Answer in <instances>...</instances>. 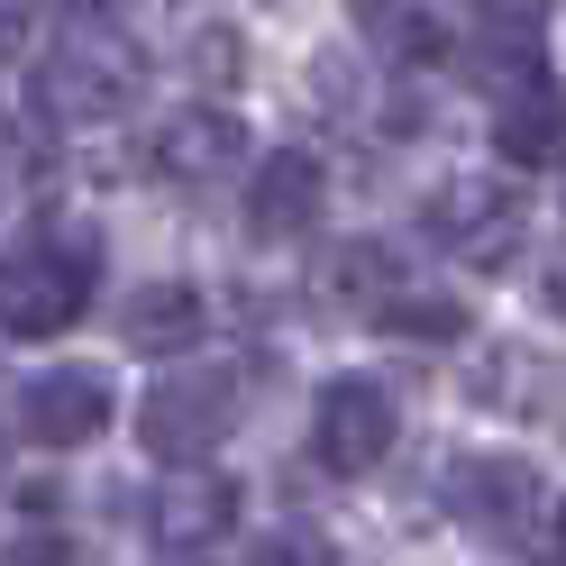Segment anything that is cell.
Masks as SVG:
<instances>
[{
    "instance_id": "cell-1",
    "label": "cell",
    "mask_w": 566,
    "mask_h": 566,
    "mask_svg": "<svg viewBox=\"0 0 566 566\" xmlns=\"http://www.w3.org/2000/svg\"><path fill=\"white\" fill-rule=\"evenodd\" d=\"M92 274H101L92 220L28 229L10 256H0V329H10V338H64L83 321V302H92Z\"/></svg>"
},
{
    "instance_id": "cell-2",
    "label": "cell",
    "mask_w": 566,
    "mask_h": 566,
    "mask_svg": "<svg viewBox=\"0 0 566 566\" xmlns=\"http://www.w3.org/2000/svg\"><path fill=\"white\" fill-rule=\"evenodd\" d=\"M137 83H147V64L128 38H64L46 46V64H28V111L46 128H101L137 101Z\"/></svg>"
},
{
    "instance_id": "cell-3",
    "label": "cell",
    "mask_w": 566,
    "mask_h": 566,
    "mask_svg": "<svg viewBox=\"0 0 566 566\" xmlns=\"http://www.w3.org/2000/svg\"><path fill=\"white\" fill-rule=\"evenodd\" d=\"M238 430V375L229 366H192V375H165L147 402H137V439L165 467H201L210 448Z\"/></svg>"
},
{
    "instance_id": "cell-4",
    "label": "cell",
    "mask_w": 566,
    "mask_h": 566,
    "mask_svg": "<svg viewBox=\"0 0 566 566\" xmlns=\"http://www.w3.org/2000/svg\"><path fill=\"white\" fill-rule=\"evenodd\" d=\"M448 503H457L467 530H484V539L530 548V539L548 530V475L530 467V457H512V448H484V457H457Z\"/></svg>"
},
{
    "instance_id": "cell-5",
    "label": "cell",
    "mask_w": 566,
    "mask_h": 566,
    "mask_svg": "<svg viewBox=\"0 0 566 566\" xmlns=\"http://www.w3.org/2000/svg\"><path fill=\"white\" fill-rule=\"evenodd\" d=\"M394 439H402V411L375 375H329L321 384V402H311V457L329 475H375L394 457Z\"/></svg>"
},
{
    "instance_id": "cell-6",
    "label": "cell",
    "mask_w": 566,
    "mask_h": 566,
    "mask_svg": "<svg viewBox=\"0 0 566 566\" xmlns=\"http://www.w3.org/2000/svg\"><path fill=\"white\" fill-rule=\"evenodd\" d=\"M430 229L457 238V256L493 274V265H512L521 238H530V192H512V184H448L430 201Z\"/></svg>"
},
{
    "instance_id": "cell-7",
    "label": "cell",
    "mask_w": 566,
    "mask_h": 566,
    "mask_svg": "<svg viewBox=\"0 0 566 566\" xmlns=\"http://www.w3.org/2000/svg\"><path fill=\"white\" fill-rule=\"evenodd\" d=\"M111 411H119V394H111L101 366H46L19 394V430L38 448H92L101 430H111Z\"/></svg>"
},
{
    "instance_id": "cell-8",
    "label": "cell",
    "mask_w": 566,
    "mask_h": 566,
    "mask_svg": "<svg viewBox=\"0 0 566 566\" xmlns=\"http://www.w3.org/2000/svg\"><path fill=\"white\" fill-rule=\"evenodd\" d=\"M321 192H329V174L311 147H274L256 174H247V229L256 238H302L311 220H321Z\"/></svg>"
},
{
    "instance_id": "cell-9",
    "label": "cell",
    "mask_w": 566,
    "mask_h": 566,
    "mask_svg": "<svg viewBox=\"0 0 566 566\" xmlns=\"http://www.w3.org/2000/svg\"><path fill=\"white\" fill-rule=\"evenodd\" d=\"M238 165H247V128L220 101H192V111H174L156 128V174H174V184H220Z\"/></svg>"
},
{
    "instance_id": "cell-10",
    "label": "cell",
    "mask_w": 566,
    "mask_h": 566,
    "mask_svg": "<svg viewBox=\"0 0 566 566\" xmlns=\"http://www.w3.org/2000/svg\"><path fill=\"white\" fill-rule=\"evenodd\" d=\"M493 147H503L512 165H548V156H566V92L539 74V64L503 83V119H493Z\"/></svg>"
},
{
    "instance_id": "cell-11",
    "label": "cell",
    "mask_w": 566,
    "mask_h": 566,
    "mask_svg": "<svg viewBox=\"0 0 566 566\" xmlns=\"http://www.w3.org/2000/svg\"><path fill=\"white\" fill-rule=\"evenodd\" d=\"M192 338H201V293L192 283H137L119 302V347H137V357H184Z\"/></svg>"
},
{
    "instance_id": "cell-12",
    "label": "cell",
    "mask_w": 566,
    "mask_h": 566,
    "mask_svg": "<svg viewBox=\"0 0 566 566\" xmlns=\"http://www.w3.org/2000/svg\"><path fill=\"white\" fill-rule=\"evenodd\" d=\"M548 46V0H475V74L512 83Z\"/></svg>"
},
{
    "instance_id": "cell-13",
    "label": "cell",
    "mask_w": 566,
    "mask_h": 566,
    "mask_svg": "<svg viewBox=\"0 0 566 566\" xmlns=\"http://www.w3.org/2000/svg\"><path fill=\"white\" fill-rule=\"evenodd\" d=\"M357 19V46H375L384 64H439L448 55V28L430 0H347Z\"/></svg>"
},
{
    "instance_id": "cell-14",
    "label": "cell",
    "mask_w": 566,
    "mask_h": 566,
    "mask_svg": "<svg viewBox=\"0 0 566 566\" xmlns=\"http://www.w3.org/2000/svg\"><path fill=\"white\" fill-rule=\"evenodd\" d=\"M238 530V484L229 475H184L156 493V539L165 548H210Z\"/></svg>"
},
{
    "instance_id": "cell-15",
    "label": "cell",
    "mask_w": 566,
    "mask_h": 566,
    "mask_svg": "<svg viewBox=\"0 0 566 566\" xmlns=\"http://www.w3.org/2000/svg\"><path fill=\"white\" fill-rule=\"evenodd\" d=\"M394 283H402V265L384 256L375 238H347L338 256H329V274H321V293H329L338 311H366V321H375V302L394 293Z\"/></svg>"
},
{
    "instance_id": "cell-16",
    "label": "cell",
    "mask_w": 566,
    "mask_h": 566,
    "mask_svg": "<svg viewBox=\"0 0 566 566\" xmlns=\"http://www.w3.org/2000/svg\"><path fill=\"white\" fill-rule=\"evenodd\" d=\"M375 321L394 329V338H467V302H448V293H384L375 302Z\"/></svg>"
},
{
    "instance_id": "cell-17",
    "label": "cell",
    "mask_w": 566,
    "mask_h": 566,
    "mask_svg": "<svg viewBox=\"0 0 566 566\" xmlns=\"http://www.w3.org/2000/svg\"><path fill=\"white\" fill-rule=\"evenodd\" d=\"M247 566H338V548L321 539V530L283 521V530H265V539H256V557H247Z\"/></svg>"
},
{
    "instance_id": "cell-18",
    "label": "cell",
    "mask_w": 566,
    "mask_h": 566,
    "mask_svg": "<svg viewBox=\"0 0 566 566\" xmlns=\"http://www.w3.org/2000/svg\"><path fill=\"white\" fill-rule=\"evenodd\" d=\"M192 64H201V83H238V74H247L238 28H201V38H192Z\"/></svg>"
},
{
    "instance_id": "cell-19",
    "label": "cell",
    "mask_w": 566,
    "mask_h": 566,
    "mask_svg": "<svg viewBox=\"0 0 566 566\" xmlns=\"http://www.w3.org/2000/svg\"><path fill=\"white\" fill-rule=\"evenodd\" d=\"M0 566H83V548L55 539V530H19V539L0 548Z\"/></svg>"
},
{
    "instance_id": "cell-20",
    "label": "cell",
    "mask_w": 566,
    "mask_h": 566,
    "mask_svg": "<svg viewBox=\"0 0 566 566\" xmlns=\"http://www.w3.org/2000/svg\"><path fill=\"white\" fill-rule=\"evenodd\" d=\"M38 46V0H0V64Z\"/></svg>"
},
{
    "instance_id": "cell-21",
    "label": "cell",
    "mask_w": 566,
    "mask_h": 566,
    "mask_svg": "<svg viewBox=\"0 0 566 566\" xmlns=\"http://www.w3.org/2000/svg\"><path fill=\"white\" fill-rule=\"evenodd\" d=\"M548 311H557V321H566V256L548 265Z\"/></svg>"
},
{
    "instance_id": "cell-22",
    "label": "cell",
    "mask_w": 566,
    "mask_h": 566,
    "mask_svg": "<svg viewBox=\"0 0 566 566\" xmlns=\"http://www.w3.org/2000/svg\"><path fill=\"white\" fill-rule=\"evenodd\" d=\"M165 566H210V557H201V548H174V557H165Z\"/></svg>"
},
{
    "instance_id": "cell-23",
    "label": "cell",
    "mask_w": 566,
    "mask_h": 566,
    "mask_svg": "<svg viewBox=\"0 0 566 566\" xmlns=\"http://www.w3.org/2000/svg\"><path fill=\"white\" fill-rule=\"evenodd\" d=\"M74 10H92V19H101V10H128V0H74Z\"/></svg>"
}]
</instances>
